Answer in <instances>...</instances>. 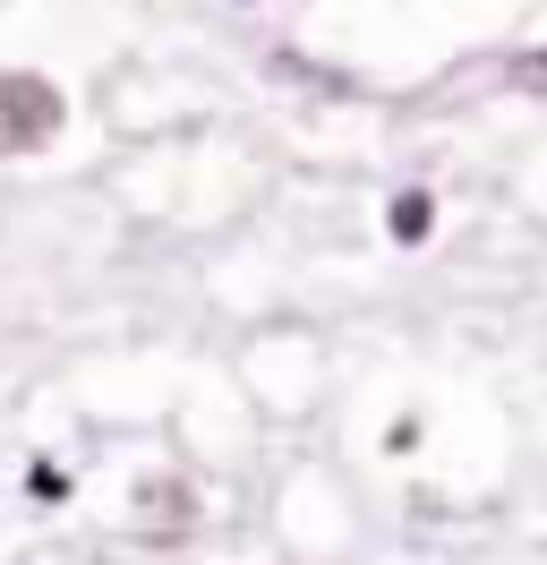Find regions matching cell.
<instances>
[{
  "label": "cell",
  "mask_w": 547,
  "mask_h": 565,
  "mask_svg": "<svg viewBox=\"0 0 547 565\" xmlns=\"http://www.w3.org/2000/svg\"><path fill=\"white\" fill-rule=\"evenodd\" d=\"M61 86L52 77H34V70H0V154H34V146H52L61 138Z\"/></svg>",
  "instance_id": "6da1fadb"
},
{
  "label": "cell",
  "mask_w": 547,
  "mask_h": 565,
  "mask_svg": "<svg viewBox=\"0 0 547 565\" xmlns=\"http://www.w3.org/2000/svg\"><path fill=\"white\" fill-rule=\"evenodd\" d=\"M129 514H137V531H146L154 548H171V540L189 531V489H180V480H146V489L129 497Z\"/></svg>",
  "instance_id": "7a4b0ae2"
},
{
  "label": "cell",
  "mask_w": 547,
  "mask_h": 565,
  "mask_svg": "<svg viewBox=\"0 0 547 565\" xmlns=\"http://www.w3.org/2000/svg\"><path fill=\"white\" fill-rule=\"evenodd\" d=\"M385 223H394V241H428V223H437V206H428L419 189H403V198H394V214H385Z\"/></svg>",
  "instance_id": "3957f363"
},
{
  "label": "cell",
  "mask_w": 547,
  "mask_h": 565,
  "mask_svg": "<svg viewBox=\"0 0 547 565\" xmlns=\"http://www.w3.org/2000/svg\"><path fill=\"white\" fill-rule=\"evenodd\" d=\"M505 77L522 86V95H547V52H513V61H505Z\"/></svg>",
  "instance_id": "277c9868"
}]
</instances>
